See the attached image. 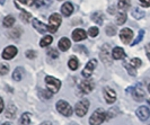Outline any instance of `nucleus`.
I'll list each match as a JSON object with an SVG mask.
<instances>
[{"label": "nucleus", "instance_id": "8", "mask_svg": "<svg viewBox=\"0 0 150 125\" xmlns=\"http://www.w3.org/2000/svg\"><path fill=\"white\" fill-rule=\"evenodd\" d=\"M120 38L124 44H129L133 38V32L130 28H123L120 32Z\"/></svg>", "mask_w": 150, "mask_h": 125}, {"label": "nucleus", "instance_id": "44", "mask_svg": "<svg viewBox=\"0 0 150 125\" xmlns=\"http://www.w3.org/2000/svg\"><path fill=\"white\" fill-rule=\"evenodd\" d=\"M41 125H52V124H51L50 122H44V123H42Z\"/></svg>", "mask_w": 150, "mask_h": 125}, {"label": "nucleus", "instance_id": "37", "mask_svg": "<svg viewBox=\"0 0 150 125\" xmlns=\"http://www.w3.org/2000/svg\"><path fill=\"white\" fill-rule=\"evenodd\" d=\"M124 66L127 68L128 72H129L130 74H131V76H135V73H137V72H135V70H137V69H134V68H133V66H131L130 63H128V62H125V63H124Z\"/></svg>", "mask_w": 150, "mask_h": 125}, {"label": "nucleus", "instance_id": "9", "mask_svg": "<svg viewBox=\"0 0 150 125\" xmlns=\"http://www.w3.org/2000/svg\"><path fill=\"white\" fill-rule=\"evenodd\" d=\"M96 63H97V61L95 59H93V60H90L89 62L86 64V66L83 68V78H89L90 76H91L94 69H95V66H96Z\"/></svg>", "mask_w": 150, "mask_h": 125}, {"label": "nucleus", "instance_id": "4", "mask_svg": "<svg viewBox=\"0 0 150 125\" xmlns=\"http://www.w3.org/2000/svg\"><path fill=\"white\" fill-rule=\"evenodd\" d=\"M89 106H90V103L88 99H83V100L78 102L75 106V112L76 114H77V116H79V117L85 116L87 114V112H88Z\"/></svg>", "mask_w": 150, "mask_h": 125}, {"label": "nucleus", "instance_id": "48", "mask_svg": "<svg viewBox=\"0 0 150 125\" xmlns=\"http://www.w3.org/2000/svg\"><path fill=\"white\" fill-rule=\"evenodd\" d=\"M148 90H149V93H150V83L148 85Z\"/></svg>", "mask_w": 150, "mask_h": 125}, {"label": "nucleus", "instance_id": "13", "mask_svg": "<svg viewBox=\"0 0 150 125\" xmlns=\"http://www.w3.org/2000/svg\"><path fill=\"white\" fill-rule=\"evenodd\" d=\"M79 89L83 91V94H88V93H90L94 89V83H93V81L90 80H83L80 82Z\"/></svg>", "mask_w": 150, "mask_h": 125}, {"label": "nucleus", "instance_id": "31", "mask_svg": "<svg viewBox=\"0 0 150 125\" xmlns=\"http://www.w3.org/2000/svg\"><path fill=\"white\" fill-rule=\"evenodd\" d=\"M105 32L108 36H114V35L116 34V27L113 26V25H110V26L105 30Z\"/></svg>", "mask_w": 150, "mask_h": 125}, {"label": "nucleus", "instance_id": "17", "mask_svg": "<svg viewBox=\"0 0 150 125\" xmlns=\"http://www.w3.org/2000/svg\"><path fill=\"white\" fill-rule=\"evenodd\" d=\"M125 56V53H124V50L122 49V47H119V46H116V47H114L112 51V58L114 60H121L123 59Z\"/></svg>", "mask_w": 150, "mask_h": 125}, {"label": "nucleus", "instance_id": "18", "mask_svg": "<svg viewBox=\"0 0 150 125\" xmlns=\"http://www.w3.org/2000/svg\"><path fill=\"white\" fill-rule=\"evenodd\" d=\"M70 46H71V42H70V40L67 38V37H63V38H61L60 41H59V49L62 52L69 50Z\"/></svg>", "mask_w": 150, "mask_h": 125}, {"label": "nucleus", "instance_id": "35", "mask_svg": "<svg viewBox=\"0 0 150 125\" xmlns=\"http://www.w3.org/2000/svg\"><path fill=\"white\" fill-rule=\"evenodd\" d=\"M98 33H99L98 27H90L89 30H88V35L90 37H96L98 35Z\"/></svg>", "mask_w": 150, "mask_h": 125}, {"label": "nucleus", "instance_id": "19", "mask_svg": "<svg viewBox=\"0 0 150 125\" xmlns=\"http://www.w3.org/2000/svg\"><path fill=\"white\" fill-rule=\"evenodd\" d=\"M16 113H17L16 106L15 105H13V104H10V105L7 107V109H6V117L13 119V118L16 117Z\"/></svg>", "mask_w": 150, "mask_h": 125}, {"label": "nucleus", "instance_id": "11", "mask_svg": "<svg viewBox=\"0 0 150 125\" xmlns=\"http://www.w3.org/2000/svg\"><path fill=\"white\" fill-rule=\"evenodd\" d=\"M17 53H18L17 47H15V46H8L2 52V58L5 60H10L13 59V58H15L16 55H17Z\"/></svg>", "mask_w": 150, "mask_h": 125}, {"label": "nucleus", "instance_id": "10", "mask_svg": "<svg viewBox=\"0 0 150 125\" xmlns=\"http://www.w3.org/2000/svg\"><path fill=\"white\" fill-rule=\"evenodd\" d=\"M137 116L139 117L140 121H147L150 117V109L147 106H140L137 112H135Z\"/></svg>", "mask_w": 150, "mask_h": 125}, {"label": "nucleus", "instance_id": "38", "mask_svg": "<svg viewBox=\"0 0 150 125\" xmlns=\"http://www.w3.org/2000/svg\"><path fill=\"white\" fill-rule=\"evenodd\" d=\"M47 54H49L50 58H53V59H57V58L59 56V52L57 51L55 49H50V50L47 51Z\"/></svg>", "mask_w": 150, "mask_h": 125}, {"label": "nucleus", "instance_id": "24", "mask_svg": "<svg viewBox=\"0 0 150 125\" xmlns=\"http://www.w3.org/2000/svg\"><path fill=\"white\" fill-rule=\"evenodd\" d=\"M15 18H14V16L9 15V16H6L5 18H4V22H2V24H4V26L5 27H11L14 24H15Z\"/></svg>", "mask_w": 150, "mask_h": 125}, {"label": "nucleus", "instance_id": "42", "mask_svg": "<svg viewBox=\"0 0 150 125\" xmlns=\"http://www.w3.org/2000/svg\"><path fill=\"white\" fill-rule=\"evenodd\" d=\"M146 54H147V56H148V59L150 61V43L146 45Z\"/></svg>", "mask_w": 150, "mask_h": 125}, {"label": "nucleus", "instance_id": "3", "mask_svg": "<svg viewBox=\"0 0 150 125\" xmlns=\"http://www.w3.org/2000/svg\"><path fill=\"white\" fill-rule=\"evenodd\" d=\"M57 110L62 114L63 116H67V117H70L71 115H72V113H74V110H72V107L70 106V104L67 103L66 100H59L58 103H57Z\"/></svg>", "mask_w": 150, "mask_h": 125}, {"label": "nucleus", "instance_id": "1", "mask_svg": "<svg viewBox=\"0 0 150 125\" xmlns=\"http://www.w3.org/2000/svg\"><path fill=\"white\" fill-rule=\"evenodd\" d=\"M106 118V112L102 108L96 109L89 118V124L90 125H100Z\"/></svg>", "mask_w": 150, "mask_h": 125}, {"label": "nucleus", "instance_id": "20", "mask_svg": "<svg viewBox=\"0 0 150 125\" xmlns=\"http://www.w3.org/2000/svg\"><path fill=\"white\" fill-rule=\"evenodd\" d=\"M23 77H24V69L21 66L16 68L13 72V79L15 81H21L23 79Z\"/></svg>", "mask_w": 150, "mask_h": 125}, {"label": "nucleus", "instance_id": "6", "mask_svg": "<svg viewBox=\"0 0 150 125\" xmlns=\"http://www.w3.org/2000/svg\"><path fill=\"white\" fill-rule=\"evenodd\" d=\"M99 56H100V59L102 61L104 62V63H108V64H111L112 63V60H111V56H112V53L110 52V45H103L102 46V49H100V54H99Z\"/></svg>", "mask_w": 150, "mask_h": 125}, {"label": "nucleus", "instance_id": "33", "mask_svg": "<svg viewBox=\"0 0 150 125\" xmlns=\"http://www.w3.org/2000/svg\"><path fill=\"white\" fill-rule=\"evenodd\" d=\"M35 0H15V4H22V5H25V6H32L34 5Z\"/></svg>", "mask_w": 150, "mask_h": 125}, {"label": "nucleus", "instance_id": "34", "mask_svg": "<svg viewBox=\"0 0 150 125\" xmlns=\"http://www.w3.org/2000/svg\"><path fill=\"white\" fill-rule=\"evenodd\" d=\"M141 60L138 59V58H134V59H132L131 61H130V64L133 66L134 69H137V68H139V66H141Z\"/></svg>", "mask_w": 150, "mask_h": 125}, {"label": "nucleus", "instance_id": "28", "mask_svg": "<svg viewBox=\"0 0 150 125\" xmlns=\"http://www.w3.org/2000/svg\"><path fill=\"white\" fill-rule=\"evenodd\" d=\"M68 66L71 69V70H77L78 66H79V62H78V59L76 56H72L70 58L69 62H68Z\"/></svg>", "mask_w": 150, "mask_h": 125}, {"label": "nucleus", "instance_id": "23", "mask_svg": "<svg viewBox=\"0 0 150 125\" xmlns=\"http://www.w3.org/2000/svg\"><path fill=\"white\" fill-rule=\"evenodd\" d=\"M103 18H104V16H103V14L100 11H96V13H94L91 15V19L96 23V24H98V25H102L103 24Z\"/></svg>", "mask_w": 150, "mask_h": 125}, {"label": "nucleus", "instance_id": "39", "mask_svg": "<svg viewBox=\"0 0 150 125\" xmlns=\"http://www.w3.org/2000/svg\"><path fill=\"white\" fill-rule=\"evenodd\" d=\"M143 35H144V30H140V32H139V35H138V37H137L134 41H133L132 45H137L138 43H140V41L142 40Z\"/></svg>", "mask_w": 150, "mask_h": 125}, {"label": "nucleus", "instance_id": "2", "mask_svg": "<svg viewBox=\"0 0 150 125\" xmlns=\"http://www.w3.org/2000/svg\"><path fill=\"white\" fill-rule=\"evenodd\" d=\"M45 83H46V88L53 94H57L61 88V81L51 76L45 77Z\"/></svg>", "mask_w": 150, "mask_h": 125}, {"label": "nucleus", "instance_id": "16", "mask_svg": "<svg viewBox=\"0 0 150 125\" xmlns=\"http://www.w3.org/2000/svg\"><path fill=\"white\" fill-rule=\"evenodd\" d=\"M61 13H62V15L63 16H70L72 13H74V5L71 4V2H64L63 5H62V7H61Z\"/></svg>", "mask_w": 150, "mask_h": 125}, {"label": "nucleus", "instance_id": "46", "mask_svg": "<svg viewBox=\"0 0 150 125\" xmlns=\"http://www.w3.org/2000/svg\"><path fill=\"white\" fill-rule=\"evenodd\" d=\"M69 125H78V124H77V123H70Z\"/></svg>", "mask_w": 150, "mask_h": 125}, {"label": "nucleus", "instance_id": "15", "mask_svg": "<svg viewBox=\"0 0 150 125\" xmlns=\"http://www.w3.org/2000/svg\"><path fill=\"white\" fill-rule=\"evenodd\" d=\"M33 26H34V28L38 30V33H41V34H44L45 32L49 30L47 26H46L45 24H43L42 22H40V20L36 19V18L33 19Z\"/></svg>", "mask_w": 150, "mask_h": 125}, {"label": "nucleus", "instance_id": "36", "mask_svg": "<svg viewBox=\"0 0 150 125\" xmlns=\"http://www.w3.org/2000/svg\"><path fill=\"white\" fill-rule=\"evenodd\" d=\"M21 18H22L23 22L25 23H28L30 20V18H32V16H30V13H26V11H23L22 14H21Z\"/></svg>", "mask_w": 150, "mask_h": 125}, {"label": "nucleus", "instance_id": "21", "mask_svg": "<svg viewBox=\"0 0 150 125\" xmlns=\"http://www.w3.org/2000/svg\"><path fill=\"white\" fill-rule=\"evenodd\" d=\"M30 113H24L19 121H18V125H30Z\"/></svg>", "mask_w": 150, "mask_h": 125}, {"label": "nucleus", "instance_id": "12", "mask_svg": "<svg viewBox=\"0 0 150 125\" xmlns=\"http://www.w3.org/2000/svg\"><path fill=\"white\" fill-rule=\"evenodd\" d=\"M132 95H133V98L137 102H141V100H143V98L146 97V91H144V89H143L141 85H138L134 88V90H133Z\"/></svg>", "mask_w": 150, "mask_h": 125}, {"label": "nucleus", "instance_id": "49", "mask_svg": "<svg viewBox=\"0 0 150 125\" xmlns=\"http://www.w3.org/2000/svg\"><path fill=\"white\" fill-rule=\"evenodd\" d=\"M59 1H62V0H59Z\"/></svg>", "mask_w": 150, "mask_h": 125}, {"label": "nucleus", "instance_id": "47", "mask_svg": "<svg viewBox=\"0 0 150 125\" xmlns=\"http://www.w3.org/2000/svg\"><path fill=\"white\" fill-rule=\"evenodd\" d=\"M147 102H148V104H149V106H150V98L149 99H147Z\"/></svg>", "mask_w": 150, "mask_h": 125}, {"label": "nucleus", "instance_id": "14", "mask_svg": "<svg viewBox=\"0 0 150 125\" xmlns=\"http://www.w3.org/2000/svg\"><path fill=\"white\" fill-rule=\"evenodd\" d=\"M87 37V34H86V32L81 28H77V30H74V33H72V40L76 41V42H80V41H83Z\"/></svg>", "mask_w": 150, "mask_h": 125}, {"label": "nucleus", "instance_id": "5", "mask_svg": "<svg viewBox=\"0 0 150 125\" xmlns=\"http://www.w3.org/2000/svg\"><path fill=\"white\" fill-rule=\"evenodd\" d=\"M61 23H62L61 16L59 14H52V15L50 16V18H49V26H47V28H49L50 32L55 33L58 30V28L60 27Z\"/></svg>", "mask_w": 150, "mask_h": 125}, {"label": "nucleus", "instance_id": "29", "mask_svg": "<svg viewBox=\"0 0 150 125\" xmlns=\"http://www.w3.org/2000/svg\"><path fill=\"white\" fill-rule=\"evenodd\" d=\"M52 2V0H35L34 5L36 8H41V7H47Z\"/></svg>", "mask_w": 150, "mask_h": 125}, {"label": "nucleus", "instance_id": "30", "mask_svg": "<svg viewBox=\"0 0 150 125\" xmlns=\"http://www.w3.org/2000/svg\"><path fill=\"white\" fill-rule=\"evenodd\" d=\"M132 16L134 17L135 19H141L143 16H144V11L141 10V9H139V8H134L132 10Z\"/></svg>", "mask_w": 150, "mask_h": 125}, {"label": "nucleus", "instance_id": "43", "mask_svg": "<svg viewBox=\"0 0 150 125\" xmlns=\"http://www.w3.org/2000/svg\"><path fill=\"white\" fill-rule=\"evenodd\" d=\"M4 108H5V104H4V100H2V98L0 97V113L4 110Z\"/></svg>", "mask_w": 150, "mask_h": 125}, {"label": "nucleus", "instance_id": "41", "mask_svg": "<svg viewBox=\"0 0 150 125\" xmlns=\"http://www.w3.org/2000/svg\"><path fill=\"white\" fill-rule=\"evenodd\" d=\"M139 1L143 7H150V0H139Z\"/></svg>", "mask_w": 150, "mask_h": 125}, {"label": "nucleus", "instance_id": "7", "mask_svg": "<svg viewBox=\"0 0 150 125\" xmlns=\"http://www.w3.org/2000/svg\"><path fill=\"white\" fill-rule=\"evenodd\" d=\"M103 95H104L105 102L107 104H113L116 100V93H115V90H113V89L110 88V87H105V88H104Z\"/></svg>", "mask_w": 150, "mask_h": 125}, {"label": "nucleus", "instance_id": "27", "mask_svg": "<svg viewBox=\"0 0 150 125\" xmlns=\"http://www.w3.org/2000/svg\"><path fill=\"white\" fill-rule=\"evenodd\" d=\"M130 4H131V1L130 0H119V2H117V8L122 10V11H124V10H127L129 7H130Z\"/></svg>", "mask_w": 150, "mask_h": 125}, {"label": "nucleus", "instance_id": "32", "mask_svg": "<svg viewBox=\"0 0 150 125\" xmlns=\"http://www.w3.org/2000/svg\"><path fill=\"white\" fill-rule=\"evenodd\" d=\"M9 71V66L6 63H0V76H5Z\"/></svg>", "mask_w": 150, "mask_h": 125}, {"label": "nucleus", "instance_id": "45", "mask_svg": "<svg viewBox=\"0 0 150 125\" xmlns=\"http://www.w3.org/2000/svg\"><path fill=\"white\" fill-rule=\"evenodd\" d=\"M2 125H13L11 123H8V122H6V123H4Z\"/></svg>", "mask_w": 150, "mask_h": 125}, {"label": "nucleus", "instance_id": "40", "mask_svg": "<svg viewBox=\"0 0 150 125\" xmlns=\"http://www.w3.org/2000/svg\"><path fill=\"white\" fill-rule=\"evenodd\" d=\"M25 55H26V58H28V59H34V58L36 56V52L33 51V50H28V51L25 52Z\"/></svg>", "mask_w": 150, "mask_h": 125}, {"label": "nucleus", "instance_id": "26", "mask_svg": "<svg viewBox=\"0 0 150 125\" xmlns=\"http://www.w3.org/2000/svg\"><path fill=\"white\" fill-rule=\"evenodd\" d=\"M52 42H53V37L51 36V35H45V36L41 40L40 45H41V47H45V46H49Z\"/></svg>", "mask_w": 150, "mask_h": 125}, {"label": "nucleus", "instance_id": "25", "mask_svg": "<svg viewBox=\"0 0 150 125\" xmlns=\"http://www.w3.org/2000/svg\"><path fill=\"white\" fill-rule=\"evenodd\" d=\"M125 22H127V14H125V11L120 10V13L116 15V24L117 25H123Z\"/></svg>", "mask_w": 150, "mask_h": 125}, {"label": "nucleus", "instance_id": "22", "mask_svg": "<svg viewBox=\"0 0 150 125\" xmlns=\"http://www.w3.org/2000/svg\"><path fill=\"white\" fill-rule=\"evenodd\" d=\"M38 96H40L41 99H45V100H46V99H50V98L52 97L53 93H51L49 89H44V90L41 89V90L38 91Z\"/></svg>", "mask_w": 150, "mask_h": 125}]
</instances>
